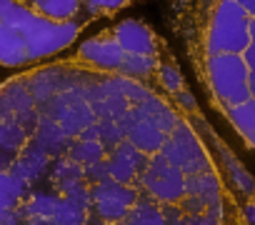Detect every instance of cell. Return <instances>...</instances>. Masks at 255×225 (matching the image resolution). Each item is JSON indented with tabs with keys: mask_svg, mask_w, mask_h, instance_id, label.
Segmentation results:
<instances>
[{
	"mask_svg": "<svg viewBox=\"0 0 255 225\" xmlns=\"http://www.w3.org/2000/svg\"><path fill=\"white\" fill-rule=\"evenodd\" d=\"M83 30V25L55 23L38 15L23 0H0V68L20 73L50 63L68 50Z\"/></svg>",
	"mask_w": 255,
	"mask_h": 225,
	"instance_id": "3",
	"label": "cell"
},
{
	"mask_svg": "<svg viewBox=\"0 0 255 225\" xmlns=\"http://www.w3.org/2000/svg\"><path fill=\"white\" fill-rule=\"evenodd\" d=\"M23 3L38 15L55 23H75V25L88 28L98 20L85 0H23Z\"/></svg>",
	"mask_w": 255,
	"mask_h": 225,
	"instance_id": "4",
	"label": "cell"
},
{
	"mask_svg": "<svg viewBox=\"0 0 255 225\" xmlns=\"http://www.w3.org/2000/svg\"><path fill=\"white\" fill-rule=\"evenodd\" d=\"M0 225H255V178L123 20L0 83Z\"/></svg>",
	"mask_w": 255,
	"mask_h": 225,
	"instance_id": "1",
	"label": "cell"
},
{
	"mask_svg": "<svg viewBox=\"0 0 255 225\" xmlns=\"http://www.w3.org/2000/svg\"><path fill=\"white\" fill-rule=\"evenodd\" d=\"M168 23L210 108L255 153V0H168Z\"/></svg>",
	"mask_w": 255,
	"mask_h": 225,
	"instance_id": "2",
	"label": "cell"
}]
</instances>
